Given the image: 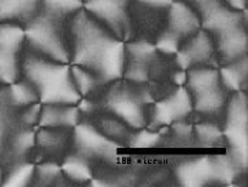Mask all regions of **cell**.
I'll use <instances>...</instances> for the list:
<instances>
[{
    "label": "cell",
    "instance_id": "484cf974",
    "mask_svg": "<svg viewBox=\"0 0 248 187\" xmlns=\"http://www.w3.org/2000/svg\"><path fill=\"white\" fill-rule=\"evenodd\" d=\"M180 41L181 39L171 31H165L156 41V49L161 50L167 54H174L177 53L180 49Z\"/></svg>",
    "mask_w": 248,
    "mask_h": 187
},
{
    "label": "cell",
    "instance_id": "277c9868",
    "mask_svg": "<svg viewBox=\"0 0 248 187\" xmlns=\"http://www.w3.org/2000/svg\"><path fill=\"white\" fill-rule=\"evenodd\" d=\"M192 107L203 114H215L225 104V92L217 70L196 67L186 74Z\"/></svg>",
    "mask_w": 248,
    "mask_h": 187
},
{
    "label": "cell",
    "instance_id": "4dcf8cb0",
    "mask_svg": "<svg viewBox=\"0 0 248 187\" xmlns=\"http://www.w3.org/2000/svg\"><path fill=\"white\" fill-rule=\"evenodd\" d=\"M142 3L147 4V5L152 6H159V8H163V6H170L175 0H141Z\"/></svg>",
    "mask_w": 248,
    "mask_h": 187
},
{
    "label": "cell",
    "instance_id": "9a60e30c",
    "mask_svg": "<svg viewBox=\"0 0 248 187\" xmlns=\"http://www.w3.org/2000/svg\"><path fill=\"white\" fill-rule=\"evenodd\" d=\"M34 140V144L46 156H60L74 140V131L70 127H41Z\"/></svg>",
    "mask_w": 248,
    "mask_h": 187
},
{
    "label": "cell",
    "instance_id": "30bf717a",
    "mask_svg": "<svg viewBox=\"0 0 248 187\" xmlns=\"http://www.w3.org/2000/svg\"><path fill=\"white\" fill-rule=\"evenodd\" d=\"M192 99L189 92L180 87L170 97L160 100L154 107L153 125H170L184 119L192 110Z\"/></svg>",
    "mask_w": 248,
    "mask_h": 187
},
{
    "label": "cell",
    "instance_id": "2e32d148",
    "mask_svg": "<svg viewBox=\"0 0 248 187\" xmlns=\"http://www.w3.org/2000/svg\"><path fill=\"white\" fill-rule=\"evenodd\" d=\"M217 37V50L224 60L235 62L241 59L247 50V34L242 25L235 26L232 29L226 30Z\"/></svg>",
    "mask_w": 248,
    "mask_h": 187
},
{
    "label": "cell",
    "instance_id": "52a82bcc",
    "mask_svg": "<svg viewBox=\"0 0 248 187\" xmlns=\"http://www.w3.org/2000/svg\"><path fill=\"white\" fill-rule=\"evenodd\" d=\"M126 0H86L85 8L120 41L127 38L130 22L125 8Z\"/></svg>",
    "mask_w": 248,
    "mask_h": 187
},
{
    "label": "cell",
    "instance_id": "e0dca14e",
    "mask_svg": "<svg viewBox=\"0 0 248 187\" xmlns=\"http://www.w3.org/2000/svg\"><path fill=\"white\" fill-rule=\"evenodd\" d=\"M41 0H0V23L31 21L37 15Z\"/></svg>",
    "mask_w": 248,
    "mask_h": 187
},
{
    "label": "cell",
    "instance_id": "83f0119b",
    "mask_svg": "<svg viewBox=\"0 0 248 187\" xmlns=\"http://www.w3.org/2000/svg\"><path fill=\"white\" fill-rule=\"evenodd\" d=\"M187 1H189V3L196 6L197 11H200V15H202L204 11L214 6L215 4L220 3V0H187Z\"/></svg>",
    "mask_w": 248,
    "mask_h": 187
},
{
    "label": "cell",
    "instance_id": "44dd1931",
    "mask_svg": "<svg viewBox=\"0 0 248 187\" xmlns=\"http://www.w3.org/2000/svg\"><path fill=\"white\" fill-rule=\"evenodd\" d=\"M34 165L31 163H21L14 167L6 176H4V186L22 187L32 184L34 175Z\"/></svg>",
    "mask_w": 248,
    "mask_h": 187
},
{
    "label": "cell",
    "instance_id": "8fae6325",
    "mask_svg": "<svg viewBox=\"0 0 248 187\" xmlns=\"http://www.w3.org/2000/svg\"><path fill=\"white\" fill-rule=\"evenodd\" d=\"M175 175L182 186L200 187L215 182L214 167L210 156H202L182 163L176 168Z\"/></svg>",
    "mask_w": 248,
    "mask_h": 187
},
{
    "label": "cell",
    "instance_id": "7402d4cb",
    "mask_svg": "<svg viewBox=\"0 0 248 187\" xmlns=\"http://www.w3.org/2000/svg\"><path fill=\"white\" fill-rule=\"evenodd\" d=\"M44 11L53 15L64 16L81 10L82 0H41Z\"/></svg>",
    "mask_w": 248,
    "mask_h": 187
},
{
    "label": "cell",
    "instance_id": "8992f818",
    "mask_svg": "<svg viewBox=\"0 0 248 187\" xmlns=\"http://www.w3.org/2000/svg\"><path fill=\"white\" fill-rule=\"evenodd\" d=\"M25 31L11 22L0 23V81L16 82L20 75V50Z\"/></svg>",
    "mask_w": 248,
    "mask_h": 187
},
{
    "label": "cell",
    "instance_id": "4316f807",
    "mask_svg": "<svg viewBox=\"0 0 248 187\" xmlns=\"http://www.w3.org/2000/svg\"><path fill=\"white\" fill-rule=\"evenodd\" d=\"M127 51L130 53L133 60H141V59H148L149 57L155 53V47L152 46L148 42H133V43L127 44Z\"/></svg>",
    "mask_w": 248,
    "mask_h": 187
},
{
    "label": "cell",
    "instance_id": "f546056e",
    "mask_svg": "<svg viewBox=\"0 0 248 187\" xmlns=\"http://www.w3.org/2000/svg\"><path fill=\"white\" fill-rule=\"evenodd\" d=\"M229 8L236 11H243L247 5V0H226Z\"/></svg>",
    "mask_w": 248,
    "mask_h": 187
},
{
    "label": "cell",
    "instance_id": "7c38bea8",
    "mask_svg": "<svg viewBox=\"0 0 248 187\" xmlns=\"http://www.w3.org/2000/svg\"><path fill=\"white\" fill-rule=\"evenodd\" d=\"M214 51V44L209 34L204 31H198L193 38L187 42L177 51V62L182 69H189L193 65L207 62Z\"/></svg>",
    "mask_w": 248,
    "mask_h": 187
},
{
    "label": "cell",
    "instance_id": "1f68e13d",
    "mask_svg": "<svg viewBox=\"0 0 248 187\" xmlns=\"http://www.w3.org/2000/svg\"><path fill=\"white\" fill-rule=\"evenodd\" d=\"M3 180H4V172L3 170H1V168H0V185H3Z\"/></svg>",
    "mask_w": 248,
    "mask_h": 187
},
{
    "label": "cell",
    "instance_id": "4fadbf2b",
    "mask_svg": "<svg viewBox=\"0 0 248 187\" xmlns=\"http://www.w3.org/2000/svg\"><path fill=\"white\" fill-rule=\"evenodd\" d=\"M169 31L174 32L180 39L191 37L198 32L201 27V18L195 10L184 1H174L170 5Z\"/></svg>",
    "mask_w": 248,
    "mask_h": 187
},
{
    "label": "cell",
    "instance_id": "3957f363",
    "mask_svg": "<svg viewBox=\"0 0 248 187\" xmlns=\"http://www.w3.org/2000/svg\"><path fill=\"white\" fill-rule=\"evenodd\" d=\"M58 17L62 16L46 11L43 15H36L29 22L25 38L29 39V43L41 57L67 64L70 59L69 44L65 41L62 26L57 21Z\"/></svg>",
    "mask_w": 248,
    "mask_h": 187
},
{
    "label": "cell",
    "instance_id": "d6986e66",
    "mask_svg": "<svg viewBox=\"0 0 248 187\" xmlns=\"http://www.w3.org/2000/svg\"><path fill=\"white\" fill-rule=\"evenodd\" d=\"M62 175L76 182H85L92 177L90 165L81 156H67L62 164Z\"/></svg>",
    "mask_w": 248,
    "mask_h": 187
},
{
    "label": "cell",
    "instance_id": "5b68a950",
    "mask_svg": "<svg viewBox=\"0 0 248 187\" xmlns=\"http://www.w3.org/2000/svg\"><path fill=\"white\" fill-rule=\"evenodd\" d=\"M224 135L230 144L233 162L247 167V97L241 91L229 103Z\"/></svg>",
    "mask_w": 248,
    "mask_h": 187
},
{
    "label": "cell",
    "instance_id": "5bb4252c",
    "mask_svg": "<svg viewBox=\"0 0 248 187\" xmlns=\"http://www.w3.org/2000/svg\"><path fill=\"white\" fill-rule=\"evenodd\" d=\"M79 121V109L75 105L43 104L38 118L39 127H75Z\"/></svg>",
    "mask_w": 248,
    "mask_h": 187
},
{
    "label": "cell",
    "instance_id": "7a4b0ae2",
    "mask_svg": "<svg viewBox=\"0 0 248 187\" xmlns=\"http://www.w3.org/2000/svg\"><path fill=\"white\" fill-rule=\"evenodd\" d=\"M22 69L27 81L38 93L42 104L76 105L81 99L71 70L65 62L43 57H29Z\"/></svg>",
    "mask_w": 248,
    "mask_h": 187
},
{
    "label": "cell",
    "instance_id": "cb8c5ba5",
    "mask_svg": "<svg viewBox=\"0 0 248 187\" xmlns=\"http://www.w3.org/2000/svg\"><path fill=\"white\" fill-rule=\"evenodd\" d=\"M160 140L159 133L151 132L147 130H140L139 132L132 133L128 140V146L131 148H152Z\"/></svg>",
    "mask_w": 248,
    "mask_h": 187
},
{
    "label": "cell",
    "instance_id": "d4e9b609",
    "mask_svg": "<svg viewBox=\"0 0 248 187\" xmlns=\"http://www.w3.org/2000/svg\"><path fill=\"white\" fill-rule=\"evenodd\" d=\"M196 136L198 141L202 142L207 146H213L221 142L223 133L220 132L219 128L210 124H202V125L196 126Z\"/></svg>",
    "mask_w": 248,
    "mask_h": 187
},
{
    "label": "cell",
    "instance_id": "f1b7e54d",
    "mask_svg": "<svg viewBox=\"0 0 248 187\" xmlns=\"http://www.w3.org/2000/svg\"><path fill=\"white\" fill-rule=\"evenodd\" d=\"M6 137H8V128H6L5 121L0 116V154L3 153L4 147L6 143Z\"/></svg>",
    "mask_w": 248,
    "mask_h": 187
},
{
    "label": "cell",
    "instance_id": "ac0fdd59",
    "mask_svg": "<svg viewBox=\"0 0 248 187\" xmlns=\"http://www.w3.org/2000/svg\"><path fill=\"white\" fill-rule=\"evenodd\" d=\"M224 86L231 91H241L247 76V60L246 58L235 60L228 66L223 67L219 72Z\"/></svg>",
    "mask_w": 248,
    "mask_h": 187
},
{
    "label": "cell",
    "instance_id": "6da1fadb",
    "mask_svg": "<svg viewBox=\"0 0 248 187\" xmlns=\"http://www.w3.org/2000/svg\"><path fill=\"white\" fill-rule=\"evenodd\" d=\"M75 66L100 81L118 79L124 74L125 46L87 11H77L71 25V53Z\"/></svg>",
    "mask_w": 248,
    "mask_h": 187
},
{
    "label": "cell",
    "instance_id": "9c48e42d",
    "mask_svg": "<svg viewBox=\"0 0 248 187\" xmlns=\"http://www.w3.org/2000/svg\"><path fill=\"white\" fill-rule=\"evenodd\" d=\"M107 107L116 118L132 128H143L146 125L141 102L126 91L116 90L111 93L107 98Z\"/></svg>",
    "mask_w": 248,
    "mask_h": 187
},
{
    "label": "cell",
    "instance_id": "ffe728a7",
    "mask_svg": "<svg viewBox=\"0 0 248 187\" xmlns=\"http://www.w3.org/2000/svg\"><path fill=\"white\" fill-rule=\"evenodd\" d=\"M9 98L14 104L18 105V107H25V108L29 105L36 104L39 100L38 93L29 81H23V82L16 81V82L11 83Z\"/></svg>",
    "mask_w": 248,
    "mask_h": 187
},
{
    "label": "cell",
    "instance_id": "ba28073f",
    "mask_svg": "<svg viewBox=\"0 0 248 187\" xmlns=\"http://www.w3.org/2000/svg\"><path fill=\"white\" fill-rule=\"evenodd\" d=\"M74 146L82 158L111 159L120 144L105 137L91 124H77L74 128Z\"/></svg>",
    "mask_w": 248,
    "mask_h": 187
},
{
    "label": "cell",
    "instance_id": "603a6c76",
    "mask_svg": "<svg viewBox=\"0 0 248 187\" xmlns=\"http://www.w3.org/2000/svg\"><path fill=\"white\" fill-rule=\"evenodd\" d=\"M62 168L57 163L46 162L34 169L32 181H37L39 185H53L57 180H59V177H62Z\"/></svg>",
    "mask_w": 248,
    "mask_h": 187
}]
</instances>
